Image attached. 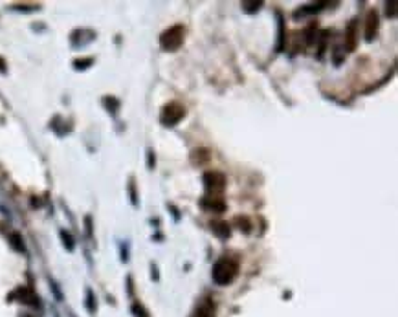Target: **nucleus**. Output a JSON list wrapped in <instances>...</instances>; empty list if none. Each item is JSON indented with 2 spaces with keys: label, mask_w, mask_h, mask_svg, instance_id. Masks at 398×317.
<instances>
[{
  "label": "nucleus",
  "mask_w": 398,
  "mask_h": 317,
  "mask_svg": "<svg viewBox=\"0 0 398 317\" xmlns=\"http://www.w3.org/2000/svg\"><path fill=\"white\" fill-rule=\"evenodd\" d=\"M237 271H239L237 261H233L230 257H222L213 266V279H215L217 284L224 286V284L233 283V279L237 277Z\"/></svg>",
  "instance_id": "obj_1"
},
{
  "label": "nucleus",
  "mask_w": 398,
  "mask_h": 317,
  "mask_svg": "<svg viewBox=\"0 0 398 317\" xmlns=\"http://www.w3.org/2000/svg\"><path fill=\"white\" fill-rule=\"evenodd\" d=\"M182 42H184V26H180V24L169 28L167 31H163V35L160 37L161 48L169 50V52L178 50L182 46Z\"/></svg>",
  "instance_id": "obj_2"
},
{
  "label": "nucleus",
  "mask_w": 398,
  "mask_h": 317,
  "mask_svg": "<svg viewBox=\"0 0 398 317\" xmlns=\"http://www.w3.org/2000/svg\"><path fill=\"white\" fill-rule=\"evenodd\" d=\"M184 116H186V108H184L182 105L169 103V105H165V108H163V112H161L160 119L165 127H175Z\"/></svg>",
  "instance_id": "obj_3"
},
{
  "label": "nucleus",
  "mask_w": 398,
  "mask_h": 317,
  "mask_svg": "<svg viewBox=\"0 0 398 317\" xmlns=\"http://www.w3.org/2000/svg\"><path fill=\"white\" fill-rule=\"evenodd\" d=\"M204 185H206V191H208V193L217 194L220 193V191H224L226 178H224V174L213 171V173H208L204 176Z\"/></svg>",
  "instance_id": "obj_4"
},
{
  "label": "nucleus",
  "mask_w": 398,
  "mask_h": 317,
  "mask_svg": "<svg viewBox=\"0 0 398 317\" xmlns=\"http://www.w3.org/2000/svg\"><path fill=\"white\" fill-rule=\"evenodd\" d=\"M378 31V13L376 11H369L367 15V24H365V39L372 41Z\"/></svg>",
  "instance_id": "obj_5"
},
{
  "label": "nucleus",
  "mask_w": 398,
  "mask_h": 317,
  "mask_svg": "<svg viewBox=\"0 0 398 317\" xmlns=\"http://www.w3.org/2000/svg\"><path fill=\"white\" fill-rule=\"evenodd\" d=\"M200 206H202L204 209H208V211H213V213H222L224 209H226V204L222 202V198H215V196L204 198V200L200 202Z\"/></svg>",
  "instance_id": "obj_6"
},
{
  "label": "nucleus",
  "mask_w": 398,
  "mask_h": 317,
  "mask_svg": "<svg viewBox=\"0 0 398 317\" xmlns=\"http://www.w3.org/2000/svg\"><path fill=\"white\" fill-rule=\"evenodd\" d=\"M354 46H356V22L352 21L349 24V28H347V31H345V48L352 52Z\"/></svg>",
  "instance_id": "obj_7"
},
{
  "label": "nucleus",
  "mask_w": 398,
  "mask_h": 317,
  "mask_svg": "<svg viewBox=\"0 0 398 317\" xmlns=\"http://www.w3.org/2000/svg\"><path fill=\"white\" fill-rule=\"evenodd\" d=\"M215 314V306L211 303H204L200 308H198V312H196L195 317H211Z\"/></svg>",
  "instance_id": "obj_8"
},
{
  "label": "nucleus",
  "mask_w": 398,
  "mask_h": 317,
  "mask_svg": "<svg viewBox=\"0 0 398 317\" xmlns=\"http://www.w3.org/2000/svg\"><path fill=\"white\" fill-rule=\"evenodd\" d=\"M213 231L220 235L222 238H226V237H230V228H228L226 224H215V226H213Z\"/></svg>",
  "instance_id": "obj_9"
},
{
  "label": "nucleus",
  "mask_w": 398,
  "mask_h": 317,
  "mask_svg": "<svg viewBox=\"0 0 398 317\" xmlns=\"http://www.w3.org/2000/svg\"><path fill=\"white\" fill-rule=\"evenodd\" d=\"M11 240H13V246L17 249H19V251H22V244H21V237H19V235H11Z\"/></svg>",
  "instance_id": "obj_10"
},
{
  "label": "nucleus",
  "mask_w": 398,
  "mask_h": 317,
  "mask_svg": "<svg viewBox=\"0 0 398 317\" xmlns=\"http://www.w3.org/2000/svg\"><path fill=\"white\" fill-rule=\"evenodd\" d=\"M61 235H63V238H64V244H66V248H68V249L74 248V244H72V237H70V235L66 233V231H63V233H61Z\"/></svg>",
  "instance_id": "obj_11"
},
{
  "label": "nucleus",
  "mask_w": 398,
  "mask_h": 317,
  "mask_svg": "<svg viewBox=\"0 0 398 317\" xmlns=\"http://www.w3.org/2000/svg\"><path fill=\"white\" fill-rule=\"evenodd\" d=\"M88 310L96 312V306H94V295H92V291H88Z\"/></svg>",
  "instance_id": "obj_12"
}]
</instances>
